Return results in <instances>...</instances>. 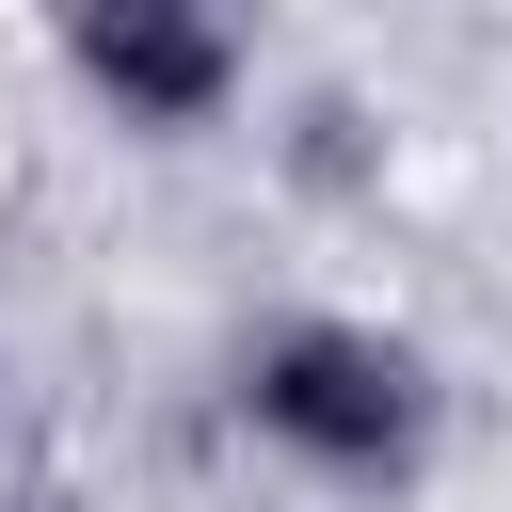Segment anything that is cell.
Returning a JSON list of instances; mask_svg holds the SVG:
<instances>
[{
  "mask_svg": "<svg viewBox=\"0 0 512 512\" xmlns=\"http://www.w3.org/2000/svg\"><path fill=\"white\" fill-rule=\"evenodd\" d=\"M224 416L256 464H288L304 496H416L432 448H448V368L400 336V320H352V304H288L224 352Z\"/></svg>",
  "mask_w": 512,
  "mask_h": 512,
  "instance_id": "1",
  "label": "cell"
},
{
  "mask_svg": "<svg viewBox=\"0 0 512 512\" xmlns=\"http://www.w3.org/2000/svg\"><path fill=\"white\" fill-rule=\"evenodd\" d=\"M48 64L80 80L96 128L128 144H208L256 96V16L240 0H48Z\"/></svg>",
  "mask_w": 512,
  "mask_h": 512,
  "instance_id": "2",
  "label": "cell"
},
{
  "mask_svg": "<svg viewBox=\"0 0 512 512\" xmlns=\"http://www.w3.org/2000/svg\"><path fill=\"white\" fill-rule=\"evenodd\" d=\"M0 512H80V496H0Z\"/></svg>",
  "mask_w": 512,
  "mask_h": 512,
  "instance_id": "3",
  "label": "cell"
}]
</instances>
